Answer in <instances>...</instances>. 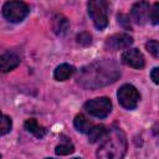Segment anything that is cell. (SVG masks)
<instances>
[{
    "label": "cell",
    "mask_w": 159,
    "mask_h": 159,
    "mask_svg": "<svg viewBox=\"0 0 159 159\" xmlns=\"http://www.w3.org/2000/svg\"><path fill=\"white\" fill-rule=\"evenodd\" d=\"M119 75L120 72L114 62L98 61L82 68L81 76H78V83L88 88H97L114 82Z\"/></svg>",
    "instance_id": "1"
},
{
    "label": "cell",
    "mask_w": 159,
    "mask_h": 159,
    "mask_svg": "<svg viewBox=\"0 0 159 159\" xmlns=\"http://www.w3.org/2000/svg\"><path fill=\"white\" fill-rule=\"evenodd\" d=\"M127 152V137L124 132L113 127L107 130L103 143L97 150V159H123Z\"/></svg>",
    "instance_id": "2"
},
{
    "label": "cell",
    "mask_w": 159,
    "mask_h": 159,
    "mask_svg": "<svg viewBox=\"0 0 159 159\" xmlns=\"http://www.w3.org/2000/svg\"><path fill=\"white\" fill-rule=\"evenodd\" d=\"M88 15L91 16L94 26L98 30H103L108 25L107 16V4L102 0H92L87 4Z\"/></svg>",
    "instance_id": "3"
},
{
    "label": "cell",
    "mask_w": 159,
    "mask_h": 159,
    "mask_svg": "<svg viewBox=\"0 0 159 159\" xmlns=\"http://www.w3.org/2000/svg\"><path fill=\"white\" fill-rule=\"evenodd\" d=\"M29 6L22 1H7L2 6V16L10 22H20L29 15Z\"/></svg>",
    "instance_id": "4"
},
{
    "label": "cell",
    "mask_w": 159,
    "mask_h": 159,
    "mask_svg": "<svg viewBox=\"0 0 159 159\" xmlns=\"http://www.w3.org/2000/svg\"><path fill=\"white\" fill-rule=\"evenodd\" d=\"M84 109L93 117L104 118L112 111V102L107 97H98L89 99L84 103Z\"/></svg>",
    "instance_id": "5"
},
{
    "label": "cell",
    "mask_w": 159,
    "mask_h": 159,
    "mask_svg": "<svg viewBox=\"0 0 159 159\" xmlns=\"http://www.w3.org/2000/svg\"><path fill=\"white\" fill-rule=\"evenodd\" d=\"M119 104L125 109H134L138 106L140 94L132 84H123L117 92Z\"/></svg>",
    "instance_id": "6"
},
{
    "label": "cell",
    "mask_w": 159,
    "mask_h": 159,
    "mask_svg": "<svg viewBox=\"0 0 159 159\" xmlns=\"http://www.w3.org/2000/svg\"><path fill=\"white\" fill-rule=\"evenodd\" d=\"M122 62L129 67L140 70L144 67V56L138 48H128L122 53Z\"/></svg>",
    "instance_id": "7"
},
{
    "label": "cell",
    "mask_w": 159,
    "mask_h": 159,
    "mask_svg": "<svg viewBox=\"0 0 159 159\" xmlns=\"http://www.w3.org/2000/svg\"><path fill=\"white\" fill-rule=\"evenodd\" d=\"M149 12H150L149 2L138 1V2L133 4V6L130 9V17L135 24L143 25L149 20Z\"/></svg>",
    "instance_id": "8"
},
{
    "label": "cell",
    "mask_w": 159,
    "mask_h": 159,
    "mask_svg": "<svg viewBox=\"0 0 159 159\" xmlns=\"http://www.w3.org/2000/svg\"><path fill=\"white\" fill-rule=\"evenodd\" d=\"M133 43V39L128 34H116L109 36L106 40V46L109 50H123V48H129V46Z\"/></svg>",
    "instance_id": "9"
},
{
    "label": "cell",
    "mask_w": 159,
    "mask_h": 159,
    "mask_svg": "<svg viewBox=\"0 0 159 159\" xmlns=\"http://www.w3.org/2000/svg\"><path fill=\"white\" fill-rule=\"evenodd\" d=\"M20 63V58L17 55L12 52H6L0 55V72H10L16 68Z\"/></svg>",
    "instance_id": "10"
},
{
    "label": "cell",
    "mask_w": 159,
    "mask_h": 159,
    "mask_svg": "<svg viewBox=\"0 0 159 159\" xmlns=\"http://www.w3.org/2000/svg\"><path fill=\"white\" fill-rule=\"evenodd\" d=\"M24 127H25V129L27 130V132H30L31 134H34L36 138H39V139H41V138H43L45 135H46V128L45 127H42V125H40L39 123H37V120L36 119H34V118H30V119H27L25 123H24Z\"/></svg>",
    "instance_id": "11"
},
{
    "label": "cell",
    "mask_w": 159,
    "mask_h": 159,
    "mask_svg": "<svg viewBox=\"0 0 159 159\" xmlns=\"http://www.w3.org/2000/svg\"><path fill=\"white\" fill-rule=\"evenodd\" d=\"M75 73V67L68 63H62L57 66L53 71V77L57 81H66Z\"/></svg>",
    "instance_id": "12"
},
{
    "label": "cell",
    "mask_w": 159,
    "mask_h": 159,
    "mask_svg": "<svg viewBox=\"0 0 159 159\" xmlns=\"http://www.w3.org/2000/svg\"><path fill=\"white\" fill-rule=\"evenodd\" d=\"M52 29H53L55 34H57V35H65L67 32V30L70 29V22H68V20L65 16L56 15L53 17Z\"/></svg>",
    "instance_id": "13"
},
{
    "label": "cell",
    "mask_w": 159,
    "mask_h": 159,
    "mask_svg": "<svg viewBox=\"0 0 159 159\" xmlns=\"http://www.w3.org/2000/svg\"><path fill=\"white\" fill-rule=\"evenodd\" d=\"M107 130H108V129H107L103 124L92 127V128L88 130V133H87V134H88V140H89L91 143H96V142L103 139V138L106 137V134H107Z\"/></svg>",
    "instance_id": "14"
},
{
    "label": "cell",
    "mask_w": 159,
    "mask_h": 159,
    "mask_svg": "<svg viewBox=\"0 0 159 159\" xmlns=\"http://www.w3.org/2000/svg\"><path fill=\"white\" fill-rule=\"evenodd\" d=\"M73 125L80 133H88V130L92 128V123L89 119H87L83 114H77L73 119Z\"/></svg>",
    "instance_id": "15"
},
{
    "label": "cell",
    "mask_w": 159,
    "mask_h": 159,
    "mask_svg": "<svg viewBox=\"0 0 159 159\" xmlns=\"http://www.w3.org/2000/svg\"><path fill=\"white\" fill-rule=\"evenodd\" d=\"M11 125H12L11 118L0 112V137L7 134L11 130Z\"/></svg>",
    "instance_id": "16"
},
{
    "label": "cell",
    "mask_w": 159,
    "mask_h": 159,
    "mask_svg": "<svg viewBox=\"0 0 159 159\" xmlns=\"http://www.w3.org/2000/svg\"><path fill=\"white\" fill-rule=\"evenodd\" d=\"M73 152H75V147H73L72 144H67V143L60 144V145H57L56 149H55V153H56L57 155H68V154H71V153H73Z\"/></svg>",
    "instance_id": "17"
},
{
    "label": "cell",
    "mask_w": 159,
    "mask_h": 159,
    "mask_svg": "<svg viewBox=\"0 0 159 159\" xmlns=\"http://www.w3.org/2000/svg\"><path fill=\"white\" fill-rule=\"evenodd\" d=\"M145 48L148 50V52H150L154 57H158L159 56V43L157 40H149L147 43H145Z\"/></svg>",
    "instance_id": "18"
},
{
    "label": "cell",
    "mask_w": 159,
    "mask_h": 159,
    "mask_svg": "<svg viewBox=\"0 0 159 159\" xmlns=\"http://www.w3.org/2000/svg\"><path fill=\"white\" fill-rule=\"evenodd\" d=\"M159 4L158 2H154V5H153V9L150 10V12H149V19L152 20V24H154V25H157L158 22H159Z\"/></svg>",
    "instance_id": "19"
},
{
    "label": "cell",
    "mask_w": 159,
    "mask_h": 159,
    "mask_svg": "<svg viewBox=\"0 0 159 159\" xmlns=\"http://www.w3.org/2000/svg\"><path fill=\"white\" fill-rule=\"evenodd\" d=\"M91 39L92 37H91V35L88 32H82V34L77 35V42L81 43V45H83V46L89 45L91 43Z\"/></svg>",
    "instance_id": "20"
},
{
    "label": "cell",
    "mask_w": 159,
    "mask_h": 159,
    "mask_svg": "<svg viewBox=\"0 0 159 159\" xmlns=\"http://www.w3.org/2000/svg\"><path fill=\"white\" fill-rule=\"evenodd\" d=\"M118 24H120V25H122L124 29H130L129 20H128V17H127L125 15H123V14L118 15Z\"/></svg>",
    "instance_id": "21"
},
{
    "label": "cell",
    "mask_w": 159,
    "mask_h": 159,
    "mask_svg": "<svg viewBox=\"0 0 159 159\" xmlns=\"http://www.w3.org/2000/svg\"><path fill=\"white\" fill-rule=\"evenodd\" d=\"M158 67H154L153 70H152V72H150V77H152V80H153V82L155 83V84H158L159 83V77H158Z\"/></svg>",
    "instance_id": "22"
},
{
    "label": "cell",
    "mask_w": 159,
    "mask_h": 159,
    "mask_svg": "<svg viewBox=\"0 0 159 159\" xmlns=\"http://www.w3.org/2000/svg\"><path fill=\"white\" fill-rule=\"evenodd\" d=\"M46 159H55V158H46Z\"/></svg>",
    "instance_id": "23"
},
{
    "label": "cell",
    "mask_w": 159,
    "mask_h": 159,
    "mask_svg": "<svg viewBox=\"0 0 159 159\" xmlns=\"http://www.w3.org/2000/svg\"><path fill=\"white\" fill-rule=\"evenodd\" d=\"M73 159H81V158H73Z\"/></svg>",
    "instance_id": "24"
},
{
    "label": "cell",
    "mask_w": 159,
    "mask_h": 159,
    "mask_svg": "<svg viewBox=\"0 0 159 159\" xmlns=\"http://www.w3.org/2000/svg\"><path fill=\"white\" fill-rule=\"evenodd\" d=\"M0 159H1V155H0Z\"/></svg>",
    "instance_id": "25"
}]
</instances>
